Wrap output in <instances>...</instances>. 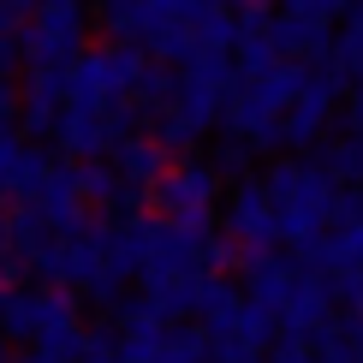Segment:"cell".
I'll use <instances>...</instances> for the list:
<instances>
[{
	"label": "cell",
	"mask_w": 363,
	"mask_h": 363,
	"mask_svg": "<svg viewBox=\"0 0 363 363\" xmlns=\"http://www.w3.org/2000/svg\"><path fill=\"white\" fill-rule=\"evenodd\" d=\"M304 268H315V274H345V268H363V220L328 226L322 245L304 256Z\"/></svg>",
	"instance_id": "obj_12"
},
{
	"label": "cell",
	"mask_w": 363,
	"mask_h": 363,
	"mask_svg": "<svg viewBox=\"0 0 363 363\" xmlns=\"http://www.w3.org/2000/svg\"><path fill=\"white\" fill-rule=\"evenodd\" d=\"M6 292H12V286H6V268H0V298H6Z\"/></svg>",
	"instance_id": "obj_37"
},
{
	"label": "cell",
	"mask_w": 363,
	"mask_h": 363,
	"mask_svg": "<svg viewBox=\"0 0 363 363\" xmlns=\"http://www.w3.org/2000/svg\"><path fill=\"white\" fill-rule=\"evenodd\" d=\"M220 233H233L238 250H274V203H268L262 179H238V185H233Z\"/></svg>",
	"instance_id": "obj_4"
},
{
	"label": "cell",
	"mask_w": 363,
	"mask_h": 363,
	"mask_svg": "<svg viewBox=\"0 0 363 363\" xmlns=\"http://www.w3.org/2000/svg\"><path fill=\"white\" fill-rule=\"evenodd\" d=\"M208 340H238V345H250V352H268V345H274V334H280V322L274 315H268L262 304H238L233 315H226V322H215V328H203Z\"/></svg>",
	"instance_id": "obj_13"
},
{
	"label": "cell",
	"mask_w": 363,
	"mask_h": 363,
	"mask_svg": "<svg viewBox=\"0 0 363 363\" xmlns=\"http://www.w3.org/2000/svg\"><path fill=\"white\" fill-rule=\"evenodd\" d=\"M220 208V173L208 161H173L167 173L149 185V215L167 220V226H196L208 233Z\"/></svg>",
	"instance_id": "obj_1"
},
{
	"label": "cell",
	"mask_w": 363,
	"mask_h": 363,
	"mask_svg": "<svg viewBox=\"0 0 363 363\" xmlns=\"http://www.w3.org/2000/svg\"><path fill=\"white\" fill-rule=\"evenodd\" d=\"M262 363H315V340H304V334H274V345L262 352Z\"/></svg>",
	"instance_id": "obj_25"
},
{
	"label": "cell",
	"mask_w": 363,
	"mask_h": 363,
	"mask_svg": "<svg viewBox=\"0 0 363 363\" xmlns=\"http://www.w3.org/2000/svg\"><path fill=\"white\" fill-rule=\"evenodd\" d=\"M18 155H24V143L12 138V125H0V185L12 179V167H18Z\"/></svg>",
	"instance_id": "obj_30"
},
{
	"label": "cell",
	"mask_w": 363,
	"mask_h": 363,
	"mask_svg": "<svg viewBox=\"0 0 363 363\" xmlns=\"http://www.w3.org/2000/svg\"><path fill=\"white\" fill-rule=\"evenodd\" d=\"M268 42H274V54H280V60L315 66V60H328V48H334V30L298 18V12H274V24H268Z\"/></svg>",
	"instance_id": "obj_9"
},
{
	"label": "cell",
	"mask_w": 363,
	"mask_h": 363,
	"mask_svg": "<svg viewBox=\"0 0 363 363\" xmlns=\"http://www.w3.org/2000/svg\"><path fill=\"white\" fill-rule=\"evenodd\" d=\"M36 6H42V0H0V42L24 36V24L36 18Z\"/></svg>",
	"instance_id": "obj_28"
},
{
	"label": "cell",
	"mask_w": 363,
	"mask_h": 363,
	"mask_svg": "<svg viewBox=\"0 0 363 363\" xmlns=\"http://www.w3.org/2000/svg\"><path fill=\"white\" fill-rule=\"evenodd\" d=\"M149 363H208V334L203 328H167L161 334V345L149 352Z\"/></svg>",
	"instance_id": "obj_16"
},
{
	"label": "cell",
	"mask_w": 363,
	"mask_h": 363,
	"mask_svg": "<svg viewBox=\"0 0 363 363\" xmlns=\"http://www.w3.org/2000/svg\"><path fill=\"white\" fill-rule=\"evenodd\" d=\"M215 6H220V12H226V6H238V12H245V6H250V0H215Z\"/></svg>",
	"instance_id": "obj_36"
},
{
	"label": "cell",
	"mask_w": 363,
	"mask_h": 363,
	"mask_svg": "<svg viewBox=\"0 0 363 363\" xmlns=\"http://www.w3.org/2000/svg\"><path fill=\"white\" fill-rule=\"evenodd\" d=\"M149 138L167 149V155H185V149H191L196 138H203V131H196V125H191V119L179 113V108H161V113H149Z\"/></svg>",
	"instance_id": "obj_18"
},
{
	"label": "cell",
	"mask_w": 363,
	"mask_h": 363,
	"mask_svg": "<svg viewBox=\"0 0 363 363\" xmlns=\"http://www.w3.org/2000/svg\"><path fill=\"white\" fill-rule=\"evenodd\" d=\"M328 292H334V304H345V315H363V268L328 274Z\"/></svg>",
	"instance_id": "obj_26"
},
{
	"label": "cell",
	"mask_w": 363,
	"mask_h": 363,
	"mask_svg": "<svg viewBox=\"0 0 363 363\" xmlns=\"http://www.w3.org/2000/svg\"><path fill=\"white\" fill-rule=\"evenodd\" d=\"M60 113H66V101H36V96H18V125H24V138H54Z\"/></svg>",
	"instance_id": "obj_23"
},
{
	"label": "cell",
	"mask_w": 363,
	"mask_h": 363,
	"mask_svg": "<svg viewBox=\"0 0 363 363\" xmlns=\"http://www.w3.org/2000/svg\"><path fill=\"white\" fill-rule=\"evenodd\" d=\"M280 334H304L315 340L322 328H334V292H328V274H315V268H304L298 274V292L286 298V310L274 315Z\"/></svg>",
	"instance_id": "obj_5"
},
{
	"label": "cell",
	"mask_w": 363,
	"mask_h": 363,
	"mask_svg": "<svg viewBox=\"0 0 363 363\" xmlns=\"http://www.w3.org/2000/svg\"><path fill=\"white\" fill-rule=\"evenodd\" d=\"M262 191H268V203H274V208H298V215H315L322 226H328V215H334V196H340L334 179H328L322 167H310V161H298V155H280L274 167H268Z\"/></svg>",
	"instance_id": "obj_3"
},
{
	"label": "cell",
	"mask_w": 363,
	"mask_h": 363,
	"mask_svg": "<svg viewBox=\"0 0 363 363\" xmlns=\"http://www.w3.org/2000/svg\"><path fill=\"white\" fill-rule=\"evenodd\" d=\"M233 66H238V84H250V78H262L268 66H280V54H274V42H268V36H238Z\"/></svg>",
	"instance_id": "obj_20"
},
{
	"label": "cell",
	"mask_w": 363,
	"mask_h": 363,
	"mask_svg": "<svg viewBox=\"0 0 363 363\" xmlns=\"http://www.w3.org/2000/svg\"><path fill=\"white\" fill-rule=\"evenodd\" d=\"M250 6H268V0H250Z\"/></svg>",
	"instance_id": "obj_39"
},
{
	"label": "cell",
	"mask_w": 363,
	"mask_h": 363,
	"mask_svg": "<svg viewBox=\"0 0 363 363\" xmlns=\"http://www.w3.org/2000/svg\"><path fill=\"white\" fill-rule=\"evenodd\" d=\"M84 0H72V6H36V18L24 24V60L30 66H54L66 72L72 60L84 54Z\"/></svg>",
	"instance_id": "obj_2"
},
{
	"label": "cell",
	"mask_w": 363,
	"mask_h": 363,
	"mask_svg": "<svg viewBox=\"0 0 363 363\" xmlns=\"http://www.w3.org/2000/svg\"><path fill=\"white\" fill-rule=\"evenodd\" d=\"M208 363H262V352H250L238 340H208Z\"/></svg>",
	"instance_id": "obj_29"
},
{
	"label": "cell",
	"mask_w": 363,
	"mask_h": 363,
	"mask_svg": "<svg viewBox=\"0 0 363 363\" xmlns=\"http://www.w3.org/2000/svg\"><path fill=\"white\" fill-rule=\"evenodd\" d=\"M113 101H125L108 78V48H84L78 60L66 66V108H101L108 113Z\"/></svg>",
	"instance_id": "obj_6"
},
{
	"label": "cell",
	"mask_w": 363,
	"mask_h": 363,
	"mask_svg": "<svg viewBox=\"0 0 363 363\" xmlns=\"http://www.w3.org/2000/svg\"><path fill=\"white\" fill-rule=\"evenodd\" d=\"M96 30L108 42H131L149 54V42L161 36V18L149 12V0H96Z\"/></svg>",
	"instance_id": "obj_8"
},
{
	"label": "cell",
	"mask_w": 363,
	"mask_h": 363,
	"mask_svg": "<svg viewBox=\"0 0 363 363\" xmlns=\"http://www.w3.org/2000/svg\"><path fill=\"white\" fill-rule=\"evenodd\" d=\"M173 89H179V72L161 66V60H149V72L138 78V89H131V101H138L143 113H161V108H173Z\"/></svg>",
	"instance_id": "obj_17"
},
{
	"label": "cell",
	"mask_w": 363,
	"mask_h": 363,
	"mask_svg": "<svg viewBox=\"0 0 363 363\" xmlns=\"http://www.w3.org/2000/svg\"><path fill=\"white\" fill-rule=\"evenodd\" d=\"M167 167H173V155L149 138V131H138V138H125V143H113V173L125 179V185H138V191H149Z\"/></svg>",
	"instance_id": "obj_11"
},
{
	"label": "cell",
	"mask_w": 363,
	"mask_h": 363,
	"mask_svg": "<svg viewBox=\"0 0 363 363\" xmlns=\"http://www.w3.org/2000/svg\"><path fill=\"white\" fill-rule=\"evenodd\" d=\"M12 119H18V89L0 84V125H12Z\"/></svg>",
	"instance_id": "obj_33"
},
{
	"label": "cell",
	"mask_w": 363,
	"mask_h": 363,
	"mask_svg": "<svg viewBox=\"0 0 363 363\" xmlns=\"http://www.w3.org/2000/svg\"><path fill=\"white\" fill-rule=\"evenodd\" d=\"M328 66H334L345 84H357V78H363V30H352V24H345V30H334V48H328Z\"/></svg>",
	"instance_id": "obj_22"
},
{
	"label": "cell",
	"mask_w": 363,
	"mask_h": 363,
	"mask_svg": "<svg viewBox=\"0 0 363 363\" xmlns=\"http://www.w3.org/2000/svg\"><path fill=\"white\" fill-rule=\"evenodd\" d=\"M84 334H89L84 322H48L36 334V357H48V363H84Z\"/></svg>",
	"instance_id": "obj_15"
},
{
	"label": "cell",
	"mask_w": 363,
	"mask_h": 363,
	"mask_svg": "<svg viewBox=\"0 0 363 363\" xmlns=\"http://www.w3.org/2000/svg\"><path fill=\"white\" fill-rule=\"evenodd\" d=\"M196 262H203V233H196V226H167V220H161L155 250H149V262H143V274H138V280L196 274Z\"/></svg>",
	"instance_id": "obj_7"
},
{
	"label": "cell",
	"mask_w": 363,
	"mask_h": 363,
	"mask_svg": "<svg viewBox=\"0 0 363 363\" xmlns=\"http://www.w3.org/2000/svg\"><path fill=\"white\" fill-rule=\"evenodd\" d=\"M54 143L66 149L72 161H101L113 149L108 113H101V108H66V113H60V125H54Z\"/></svg>",
	"instance_id": "obj_10"
},
{
	"label": "cell",
	"mask_w": 363,
	"mask_h": 363,
	"mask_svg": "<svg viewBox=\"0 0 363 363\" xmlns=\"http://www.w3.org/2000/svg\"><path fill=\"white\" fill-rule=\"evenodd\" d=\"M345 345H352V357L363 363V315H345Z\"/></svg>",
	"instance_id": "obj_32"
},
{
	"label": "cell",
	"mask_w": 363,
	"mask_h": 363,
	"mask_svg": "<svg viewBox=\"0 0 363 363\" xmlns=\"http://www.w3.org/2000/svg\"><path fill=\"white\" fill-rule=\"evenodd\" d=\"M6 66H12V42H0V84H6Z\"/></svg>",
	"instance_id": "obj_35"
},
{
	"label": "cell",
	"mask_w": 363,
	"mask_h": 363,
	"mask_svg": "<svg viewBox=\"0 0 363 363\" xmlns=\"http://www.w3.org/2000/svg\"><path fill=\"white\" fill-rule=\"evenodd\" d=\"M238 238L233 233H203V262H196V274H215V280H226L238 268Z\"/></svg>",
	"instance_id": "obj_21"
},
{
	"label": "cell",
	"mask_w": 363,
	"mask_h": 363,
	"mask_svg": "<svg viewBox=\"0 0 363 363\" xmlns=\"http://www.w3.org/2000/svg\"><path fill=\"white\" fill-rule=\"evenodd\" d=\"M149 54H155L161 66H191V60L203 54V42H196V30H185V24H167L155 42H149Z\"/></svg>",
	"instance_id": "obj_19"
},
{
	"label": "cell",
	"mask_w": 363,
	"mask_h": 363,
	"mask_svg": "<svg viewBox=\"0 0 363 363\" xmlns=\"http://www.w3.org/2000/svg\"><path fill=\"white\" fill-rule=\"evenodd\" d=\"M0 334L6 340H36L42 334V292H6L0 298Z\"/></svg>",
	"instance_id": "obj_14"
},
{
	"label": "cell",
	"mask_w": 363,
	"mask_h": 363,
	"mask_svg": "<svg viewBox=\"0 0 363 363\" xmlns=\"http://www.w3.org/2000/svg\"><path fill=\"white\" fill-rule=\"evenodd\" d=\"M345 6L352 0H286V12H298L310 24H328V30H334V18H345Z\"/></svg>",
	"instance_id": "obj_27"
},
{
	"label": "cell",
	"mask_w": 363,
	"mask_h": 363,
	"mask_svg": "<svg viewBox=\"0 0 363 363\" xmlns=\"http://www.w3.org/2000/svg\"><path fill=\"white\" fill-rule=\"evenodd\" d=\"M345 24H352V30H363V0H352V6H345Z\"/></svg>",
	"instance_id": "obj_34"
},
{
	"label": "cell",
	"mask_w": 363,
	"mask_h": 363,
	"mask_svg": "<svg viewBox=\"0 0 363 363\" xmlns=\"http://www.w3.org/2000/svg\"><path fill=\"white\" fill-rule=\"evenodd\" d=\"M345 131H363V78L345 89Z\"/></svg>",
	"instance_id": "obj_31"
},
{
	"label": "cell",
	"mask_w": 363,
	"mask_h": 363,
	"mask_svg": "<svg viewBox=\"0 0 363 363\" xmlns=\"http://www.w3.org/2000/svg\"><path fill=\"white\" fill-rule=\"evenodd\" d=\"M250 161H256V149H250V143L220 138V149H215V161H208V167H215V173H233V179H250Z\"/></svg>",
	"instance_id": "obj_24"
},
{
	"label": "cell",
	"mask_w": 363,
	"mask_h": 363,
	"mask_svg": "<svg viewBox=\"0 0 363 363\" xmlns=\"http://www.w3.org/2000/svg\"><path fill=\"white\" fill-rule=\"evenodd\" d=\"M0 363H12V357H6V345H0Z\"/></svg>",
	"instance_id": "obj_38"
}]
</instances>
